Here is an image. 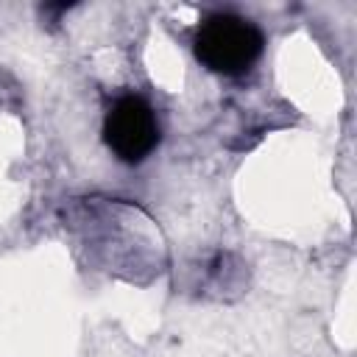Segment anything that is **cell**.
<instances>
[{"label":"cell","mask_w":357,"mask_h":357,"mask_svg":"<svg viewBox=\"0 0 357 357\" xmlns=\"http://www.w3.org/2000/svg\"><path fill=\"white\" fill-rule=\"evenodd\" d=\"M195 59L212 73H245L262 53V33L237 14H212L195 31Z\"/></svg>","instance_id":"1"},{"label":"cell","mask_w":357,"mask_h":357,"mask_svg":"<svg viewBox=\"0 0 357 357\" xmlns=\"http://www.w3.org/2000/svg\"><path fill=\"white\" fill-rule=\"evenodd\" d=\"M103 139L120 162H142L159 142V123L153 109L137 95L120 98L103 120Z\"/></svg>","instance_id":"2"}]
</instances>
